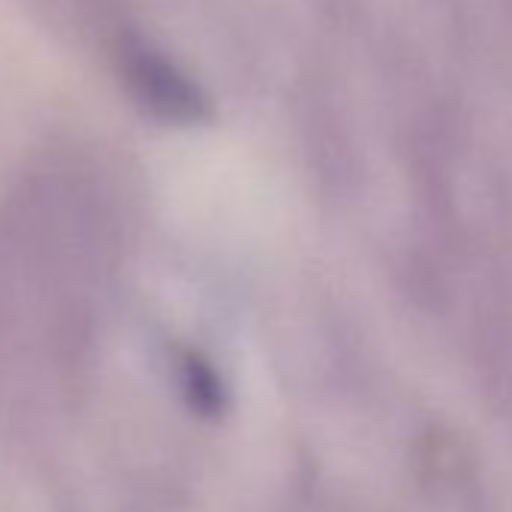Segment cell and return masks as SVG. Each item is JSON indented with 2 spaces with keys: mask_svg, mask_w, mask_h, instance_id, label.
Segmentation results:
<instances>
[{
  "mask_svg": "<svg viewBox=\"0 0 512 512\" xmlns=\"http://www.w3.org/2000/svg\"><path fill=\"white\" fill-rule=\"evenodd\" d=\"M115 67L124 91L145 115L175 127H199L214 118L208 91L154 43L121 37Z\"/></svg>",
  "mask_w": 512,
  "mask_h": 512,
  "instance_id": "obj_1",
  "label": "cell"
},
{
  "mask_svg": "<svg viewBox=\"0 0 512 512\" xmlns=\"http://www.w3.org/2000/svg\"><path fill=\"white\" fill-rule=\"evenodd\" d=\"M181 386L193 410L202 416H220L226 410V389L217 371L196 353H187L181 362Z\"/></svg>",
  "mask_w": 512,
  "mask_h": 512,
  "instance_id": "obj_2",
  "label": "cell"
}]
</instances>
